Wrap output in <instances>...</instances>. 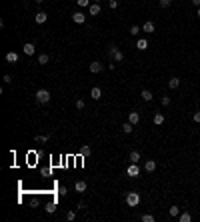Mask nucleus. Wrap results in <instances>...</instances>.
<instances>
[{"label":"nucleus","instance_id":"f257e3e1","mask_svg":"<svg viewBox=\"0 0 200 222\" xmlns=\"http://www.w3.org/2000/svg\"><path fill=\"white\" fill-rule=\"evenodd\" d=\"M36 102H38V104H48V102H50V92H48L46 88L36 90Z\"/></svg>","mask_w":200,"mask_h":222},{"label":"nucleus","instance_id":"f03ea898","mask_svg":"<svg viewBox=\"0 0 200 222\" xmlns=\"http://www.w3.org/2000/svg\"><path fill=\"white\" fill-rule=\"evenodd\" d=\"M126 204H128V206H138L140 204V194L138 192H128L126 194Z\"/></svg>","mask_w":200,"mask_h":222},{"label":"nucleus","instance_id":"7ed1b4c3","mask_svg":"<svg viewBox=\"0 0 200 222\" xmlns=\"http://www.w3.org/2000/svg\"><path fill=\"white\" fill-rule=\"evenodd\" d=\"M88 70H90L92 74H100L102 70H104V64H102V62H92L90 66H88Z\"/></svg>","mask_w":200,"mask_h":222},{"label":"nucleus","instance_id":"20e7f679","mask_svg":"<svg viewBox=\"0 0 200 222\" xmlns=\"http://www.w3.org/2000/svg\"><path fill=\"white\" fill-rule=\"evenodd\" d=\"M22 52L26 54V56H32V54L36 52V46H34L32 42H26V44H24V46H22Z\"/></svg>","mask_w":200,"mask_h":222},{"label":"nucleus","instance_id":"39448f33","mask_svg":"<svg viewBox=\"0 0 200 222\" xmlns=\"http://www.w3.org/2000/svg\"><path fill=\"white\" fill-rule=\"evenodd\" d=\"M86 188H88V184H86L84 180H76V182H74V190H76V192L84 194V192H86Z\"/></svg>","mask_w":200,"mask_h":222},{"label":"nucleus","instance_id":"423d86ee","mask_svg":"<svg viewBox=\"0 0 200 222\" xmlns=\"http://www.w3.org/2000/svg\"><path fill=\"white\" fill-rule=\"evenodd\" d=\"M126 174H128V176H132V178H134V176H138V174H140V168H138V166H136V162H132V164L128 166V170H126Z\"/></svg>","mask_w":200,"mask_h":222},{"label":"nucleus","instance_id":"0eeeda50","mask_svg":"<svg viewBox=\"0 0 200 222\" xmlns=\"http://www.w3.org/2000/svg\"><path fill=\"white\" fill-rule=\"evenodd\" d=\"M72 20H74L76 24H84V22H86V16L82 14V12H74V14H72Z\"/></svg>","mask_w":200,"mask_h":222},{"label":"nucleus","instance_id":"6e6552de","mask_svg":"<svg viewBox=\"0 0 200 222\" xmlns=\"http://www.w3.org/2000/svg\"><path fill=\"white\" fill-rule=\"evenodd\" d=\"M88 10H90V16H98L100 14V4L98 2H92V4L88 6Z\"/></svg>","mask_w":200,"mask_h":222},{"label":"nucleus","instance_id":"1a4fd4ad","mask_svg":"<svg viewBox=\"0 0 200 222\" xmlns=\"http://www.w3.org/2000/svg\"><path fill=\"white\" fill-rule=\"evenodd\" d=\"M90 96H92V100H100V98H102V90H100L98 86H94L90 90Z\"/></svg>","mask_w":200,"mask_h":222},{"label":"nucleus","instance_id":"9d476101","mask_svg":"<svg viewBox=\"0 0 200 222\" xmlns=\"http://www.w3.org/2000/svg\"><path fill=\"white\" fill-rule=\"evenodd\" d=\"M144 170H146V172H154V170H156V160H146Z\"/></svg>","mask_w":200,"mask_h":222},{"label":"nucleus","instance_id":"9b49d317","mask_svg":"<svg viewBox=\"0 0 200 222\" xmlns=\"http://www.w3.org/2000/svg\"><path fill=\"white\" fill-rule=\"evenodd\" d=\"M142 30H144V32H148V34H152L154 30H156V26H154V22H150V20H148V22H144Z\"/></svg>","mask_w":200,"mask_h":222},{"label":"nucleus","instance_id":"f8f14e48","mask_svg":"<svg viewBox=\"0 0 200 222\" xmlns=\"http://www.w3.org/2000/svg\"><path fill=\"white\" fill-rule=\"evenodd\" d=\"M128 122L138 124V122H140V114H138V112H128Z\"/></svg>","mask_w":200,"mask_h":222},{"label":"nucleus","instance_id":"ddd939ff","mask_svg":"<svg viewBox=\"0 0 200 222\" xmlns=\"http://www.w3.org/2000/svg\"><path fill=\"white\" fill-rule=\"evenodd\" d=\"M34 20H36V24H44V22L48 20V14H46V12H38Z\"/></svg>","mask_w":200,"mask_h":222},{"label":"nucleus","instance_id":"4468645a","mask_svg":"<svg viewBox=\"0 0 200 222\" xmlns=\"http://www.w3.org/2000/svg\"><path fill=\"white\" fill-rule=\"evenodd\" d=\"M136 48H138V50H146L148 48V40L146 38H138V40H136Z\"/></svg>","mask_w":200,"mask_h":222},{"label":"nucleus","instance_id":"2eb2a0df","mask_svg":"<svg viewBox=\"0 0 200 222\" xmlns=\"http://www.w3.org/2000/svg\"><path fill=\"white\" fill-rule=\"evenodd\" d=\"M6 62H10V64L18 62V54L16 52H6Z\"/></svg>","mask_w":200,"mask_h":222},{"label":"nucleus","instance_id":"dca6fc26","mask_svg":"<svg viewBox=\"0 0 200 222\" xmlns=\"http://www.w3.org/2000/svg\"><path fill=\"white\" fill-rule=\"evenodd\" d=\"M178 86H180V78L172 76L170 80H168V88H172V90H174V88H178Z\"/></svg>","mask_w":200,"mask_h":222},{"label":"nucleus","instance_id":"f3484780","mask_svg":"<svg viewBox=\"0 0 200 222\" xmlns=\"http://www.w3.org/2000/svg\"><path fill=\"white\" fill-rule=\"evenodd\" d=\"M128 158H130V162H136V164H138L140 162V152L138 150H132V152L128 154Z\"/></svg>","mask_w":200,"mask_h":222},{"label":"nucleus","instance_id":"a211bd4d","mask_svg":"<svg viewBox=\"0 0 200 222\" xmlns=\"http://www.w3.org/2000/svg\"><path fill=\"white\" fill-rule=\"evenodd\" d=\"M152 122L156 126H160V124H164V114H160V112H156L154 114V118H152Z\"/></svg>","mask_w":200,"mask_h":222},{"label":"nucleus","instance_id":"6ab92c4d","mask_svg":"<svg viewBox=\"0 0 200 222\" xmlns=\"http://www.w3.org/2000/svg\"><path fill=\"white\" fill-rule=\"evenodd\" d=\"M140 96H142V100L150 102V100H152V98H154V94H152V92H150V90H142V92H140Z\"/></svg>","mask_w":200,"mask_h":222},{"label":"nucleus","instance_id":"aec40b11","mask_svg":"<svg viewBox=\"0 0 200 222\" xmlns=\"http://www.w3.org/2000/svg\"><path fill=\"white\" fill-rule=\"evenodd\" d=\"M122 130H124V134H130V132L134 130V124H132V122H124V124H122Z\"/></svg>","mask_w":200,"mask_h":222},{"label":"nucleus","instance_id":"412c9836","mask_svg":"<svg viewBox=\"0 0 200 222\" xmlns=\"http://www.w3.org/2000/svg\"><path fill=\"white\" fill-rule=\"evenodd\" d=\"M90 152H92V148H90L88 144H84V146L80 148V156H82V158H84V156H90Z\"/></svg>","mask_w":200,"mask_h":222},{"label":"nucleus","instance_id":"4be33fe9","mask_svg":"<svg viewBox=\"0 0 200 222\" xmlns=\"http://www.w3.org/2000/svg\"><path fill=\"white\" fill-rule=\"evenodd\" d=\"M178 220L180 222H190L192 216H190V212H182V214H178Z\"/></svg>","mask_w":200,"mask_h":222},{"label":"nucleus","instance_id":"5701e85b","mask_svg":"<svg viewBox=\"0 0 200 222\" xmlns=\"http://www.w3.org/2000/svg\"><path fill=\"white\" fill-rule=\"evenodd\" d=\"M112 58H114V62H122V60H124V52H120V50H116V52L112 54Z\"/></svg>","mask_w":200,"mask_h":222},{"label":"nucleus","instance_id":"b1692460","mask_svg":"<svg viewBox=\"0 0 200 222\" xmlns=\"http://www.w3.org/2000/svg\"><path fill=\"white\" fill-rule=\"evenodd\" d=\"M48 60H50V56H48V54H38V64H48Z\"/></svg>","mask_w":200,"mask_h":222},{"label":"nucleus","instance_id":"393cba45","mask_svg":"<svg viewBox=\"0 0 200 222\" xmlns=\"http://www.w3.org/2000/svg\"><path fill=\"white\" fill-rule=\"evenodd\" d=\"M48 138H50V136H48V134H40V136H34V140H36V142H48Z\"/></svg>","mask_w":200,"mask_h":222},{"label":"nucleus","instance_id":"a878e982","mask_svg":"<svg viewBox=\"0 0 200 222\" xmlns=\"http://www.w3.org/2000/svg\"><path fill=\"white\" fill-rule=\"evenodd\" d=\"M66 220H68V222L76 220V212H74V210H68V212H66Z\"/></svg>","mask_w":200,"mask_h":222},{"label":"nucleus","instance_id":"bb28decb","mask_svg":"<svg viewBox=\"0 0 200 222\" xmlns=\"http://www.w3.org/2000/svg\"><path fill=\"white\" fill-rule=\"evenodd\" d=\"M140 220H142V222H154V216H152V214H142Z\"/></svg>","mask_w":200,"mask_h":222},{"label":"nucleus","instance_id":"cd10ccee","mask_svg":"<svg viewBox=\"0 0 200 222\" xmlns=\"http://www.w3.org/2000/svg\"><path fill=\"white\" fill-rule=\"evenodd\" d=\"M54 210H56V204H54V202H50V204H46V212H48V214H52V212H54Z\"/></svg>","mask_w":200,"mask_h":222},{"label":"nucleus","instance_id":"c85d7f7f","mask_svg":"<svg viewBox=\"0 0 200 222\" xmlns=\"http://www.w3.org/2000/svg\"><path fill=\"white\" fill-rule=\"evenodd\" d=\"M130 34H132V36H138V34H140V28H138L136 24H134V26H130Z\"/></svg>","mask_w":200,"mask_h":222},{"label":"nucleus","instance_id":"c756f323","mask_svg":"<svg viewBox=\"0 0 200 222\" xmlns=\"http://www.w3.org/2000/svg\"><path fill=\"white\" fill-rule=\"evenodd\" d=\"M178 214H180V208H178V206H172L170 208V216H178Z\"/></svg>","mask_w":200,"mask_h":222},{"label":"nucleus","instance_id":"7c9ffc66","mask_svg":"<svg viewBox=\"0 0 200 222\" xmlns=\"http://www.w3.org/2000/svg\"><path fill=\"white\" fill-rule=\"evenodd\" d=\"M84 106H86V102L82 100V98H78V100H76V108H78V110H82Z\"/></svg>","mask_w":200,"mask_h":222},{"label":"nucleus","instance_id":"2f4dec72","mask_svg":"<svg viewBox=\"0 0 200 222\" xmlns=\"http://www.w3.org/2000/svg\"><path fill=\"white\" fill-rule=\"evenodd\" d=\"M78 2V6H80V8H84V6H90V0H76Z\"/></svg>","mask_w":200,"mask_h":222},{"label":"nucleus","instance_id":"473e14b6","mask_svg":"<svg viewBox=\"0 0 200 222\" xmlns=\"http://www.w3.org/2000/svg\"><path fill=\"white\" fill-rule=\"evenodd\" d=\"M162 106H170V96H162Z\"/></svg>","mask_w":200,"mask_h":222},{"label":"nucleus","instance_id":"72a5a7b5","mask_svg":"<svg viewBox=\"0 0 200 222\" xmlns=\"http://www.w3.org/2000/svg\"><path fill=\"white\" fill-rule=\"evenodd\" d=\"M170 4H172V0H160V6H162V8H168Z\"/></svg>","mask_w":200,"mask_h":222},{"label":"nucleus","instance_id":"f704fd0d","mask_svg":"<svg viewBox=\"0 0 200 222\" xmlns=\"http://www.w3.org/2000/svg\"><path fill=\"white\" fill-rule=\"evenodd\" d=\"M108 6L110 8H118V0H108Z\"/></svg>","mask_w":200,"mask_h":222},{"label":"nucleus","instance_id":"c9c22d12","mask_svg":"<svg viewBox=\"0 0 200 222\" xmlns=\"http://www.w3.org/2000/svg\"><path fill=\"white\" fill-rule=\"evenodd\" d=\"M192 120H194V122H200V110H196L194 114H192Z\"/></svg>","mask_w":200,"mask_h":222},{"label":"nucleus","instance_id":"e433bc0d","mask_svg":"<svg viewBox=\"0 0 200 222\" xmlns=\"http://www.w3.org/2000/svg\"><path fill=\"white\" fill-rule=\"evenodd\" d=\"M116 50H118V46H116V44H110V46H108V52L110 54H114Z\"/></svg>","mask_w":200,"mask_h":222},{"label":"nucleus","instance_id":"4c0bfd02","mask_svg":"<svg viewBox=\"0 0 200 222\" xmlns=\"http://www.w3.org/2000/svg\"><path fill=\"white\" fill-rule=\"evenodd\" d=\"M66 192H68V190H66V186H60V188H58V194H60V196H64Z\"/></svg>","mask_w":200,"mask_h":222},{"label":"nucleus","instance_id":"58836bf2","mask_svg":"<svg viewBox=\"0 0 200 222\" xmlns=\"http://www.w3.org/2000/svg\"><path fill=\"white\" fill-rule=\"evenodd\" d=\"M2 80L8 84V82H12V76H10V74H4V78H2Z\"/></svg>","mask_w":200,"mask_h":222},{"label":"nucleus","instance_id":"ea45409f","mask_svg":"<svg viewBox=\"0 0 200 222\" xmlns=\"http://www.w3.org/2000/svg\"><path fill=\"white\" fill-rule=\"evenodd\" d=\"M190 2H192L194 6H200V0H190Z\"/></svg>","mask_w":200,"mask_h":222},{"label":"nucleus","instance_id":"a19ab883","mask_svg":"<svg viewBox=\"0 0 200 222\" xmlns=\"http://www.w3.org/2000/svg\"><path fill=\"white\" fill-rule=\"evenodd\" d=\"M34 2H36V4H42V2H44V0H34Z\"/></svg>","mask_w":200,"mask_h":222},{"label":"nucleus","instance_id":"79ce46f5","mask_svg":"<svg viewBox=\"0 0 200 222\" xmlns=\"http://www.w3.org/2000/svg\"><path fill=\"white\" fill-rule=\"evenodd\" d=\"M198 18H200V6H198Z\"/></svg>","mask_w":200,"mask_h":222},{"label":"nucleus","instance_id":"37998d69","mask_svg":"<svg viewBox=\"0 0 200 222\" xmlns=\"http://www.w3.org/2000/svg\"><path fill=\"white\" fill-rule=\"evenodd\" d=\"M94 2H100V0H94Z\"/></svg>","mask_w":200,"mask_h":222}]
</instances>
